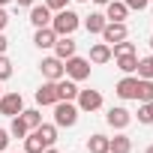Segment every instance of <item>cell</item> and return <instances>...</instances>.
Instances as JSON below:
<instances>
[{
	"instance_id": "7bdbcfd3",
	"label": "cell",
	"mask_w": 153,
	"mask_h": 153,
	"mask_svg": "<svg viewBox=\"0 0 153 153\" xmlns=\"http://www.w3.org/2000/svg\"><path fill=\"white\" fill-rule=\"evenodd\" d=\"M3 153H12V150H3Z\"/></svg>"
},
{
	"instance_id": "6da1fadb",
	"label": "cell",
	"mask_w": 153,
	"mask_h": 153,
	"mask_svg": "<svg viewBox=\"0 0 153 153\" xmlns=\"http://www.w3.org/2000/svg\"><path fill=\"white\" fill-rule=\"evenodd\" d=\"M78 24H81V15H75L69 6L60 9L57 15H51V30H54L57 36H72L75 30H78Z\"/></svg>"
},
{
	"instance_id": "5bb4252c",
	"label": "cell",
	"mask_w": 153,
	"mask_h": 153,
	"mask_svg": "<svg viewBox=\"0 0 153 153\" xmlns=\"http://www.w3.org/2000/svg\"><path fill=\"white\" fill-rule=\"evenodd\" d=\"M54 42H57V33L51 30V24L48 27H36V36H33L36 48H54Z\"/></svg>"
},
{
	"instance_id": "8fae6325",
	"label": "cell",
	"mask_w": 153,
	"mask_h": 153,
	"mask_svg": "<svg viewBox=\"0 0 153 153\" xmlns=\"http://www.w3.org/2000/svg\"><path fill=\"white\" fill-rule=\"evenodd\" d=\"M57 96L63 102H75V99H78V81H72V78L63 75V78L57 81Z\"/></svg>"
},
{
	"instance_id": "4316f807",
	"label": "cell",
	"mask_w": 153,
	"mask_h": 153,
	"mask_svg": "<svg viewBox=\"0 0 153 153\" xmlns=\"http://www.w3.org/2000/svg\"><path fill=\"white\" fill-rule=\"evenodd\" d=\"M120 54H135V42H126V39L114 42L111 45V57H120Z\"/></svg>"
},
{
	"instance_id": "277c9868",
	"label": "cell",
	"mask_w": 153,
	"mask_h": 153,
	"mask_svg": "<svg viewBox=\"0 0 153 153\" xmlns=\"http://www.w3.org/2000/svg\"><path fill=\"white\" fill-rule=\"evenodd\" d=\"M21 111H24V96H21L18 90L0 96V114H3V117H15V114H21Z\"/></svg>"
},
{
	"instance_id": "60d3db41",
	"label": "cell",
	"mask_w": 153,
	"mask_h": 153,
	"mask_svg": "<svg viewBox=\"0 0 153 153\" xmlns=\"http://www.w3.org/2000/svg\"><path fill=\"white\" fill-rule=\"evenodd\" d=\"M150 48H153V36H150Z\"/></svg>"
},
{
	"instance_id": "44dd1931",
	"label": "cell",
	"mask_w": 153,
	"mask_h": 153,
	"mask_svg": "<svg viewBox=\"0 0 153 153\" xmlns=\"http://www.w3.org/2000/svg\"><path fill=\"white\" fill-rule=\"evenodd\" d=\"M138 102H153V78H138Z\"/></svg>"
},
{
	"instance_id": "ffe728a7",
	"label": "cell",
	"mask_w": 153,
	"mask_h": 153,
	"mask_svg": "<svg viewBox=\"0 0 153 153\" xmlns=\"http://www.w3.org/2000/svg\"><path fill=\"white\" fill-rule=\"evenodd\" d=\"M87 150L90 153H108V135H102V132L90 135L87 138Z\"/></svg>"
},
{
	"instance_id": "e0dca14e",
	"label": "cell",
	"mask_w": 153,
	"mask_h": 153,
	"mask_svg": "<svg viewBox=\"0 0 153 153\" xmlns=\"http://www.w3.org/2000/svg\"><path fill=\"white\" fill-rule=\"evenodd\" d=\"M45 150H48V144L39 138L36 129H30V132L24 135V153H45Z\"/></svg>"
},
{
	"instance_id": "3957f363",
	"label": "cell",
	"mask_w": 153,
	"mask_h": 153,
	"mask_svg": "<svg viewBox=\"0 0 153 153\" xmlns=\"http://www.w3.org/2000/svg\"><path fill=\"white\" fill-rule=\"evenodd\" d=\"M54 108V126H75V123H78V105H75V102H54L51 105Z\"/></svg>"
},
{
	"instance_id": "f6af8a7d",
	"label": "cell",
	"mask_w": 153,
	"mask_h": 153,
	"mask_svg": "<svg viewBox=\"0 0 153 153\" xmlns=\"http://www.w3.org/2000/svg\"><path fill=\"white\" fill-rule=\"evenodd\" d=\"M150 60H153V57H150Z\"/></svg>"
},
{
	"instance_id": "f1b7e54d",
	"label": "cell",
	"mask_w": 153,
	"mask_h": 153,
	"mask_svg": "<svg viewBox=\"0 0 153 153\" xmlns=\"http://www.w3.org/2000/svg\"><path fill=\"white\" fill-rule=\"evenodd\" d=\"M6 78H12V60L6 54H0V81H6Z\"/></svg>"
},
{
	"instance_id": "7c38bea8",
	"label": "cell",
	"mask_w": 153,
	"mask_h": 153,
	"mask_svg": "<svg viewBox=\"0 0 153 153\" xmlns=\"http://www.w3.org/2000/svg\"><path fill=\"white\" fill-rule=\"evenodd\" d=\"M126 15H129V6L123 0H108L105 3V18L108 21H126Z\"/></svg>"
},
{
	"instance_id": "8d00e7d4",
	"label": "cell",
	"mask_w": 153,
	"mask_h": 153,
	"mask_svg": "<svg viewBox=\"0 0 153 153\" xmlns=\"http://www.w3.org/2000/svg\"><path fill=\"white\" fill-rule=\"evenodd\" d=\"M45 153H60V150H54V147H48V150H45Z\"/></svg>"
},
{
	"instance_id": "d6986e66",
	"label": "cell",
	"mask_w": 153,
	"mask_h": 153,
	"mask_svg": "<svg viewBox=\"0 0 153 153\" xmlns=\"http://www.w3.org/2000/svg\"><path fill=\"white\" fill-rule=\"evenodd\" d=\"M105 21H108V18H105L102 12H90V15L84 18V30H87V33H102Z\"/></svg>"
},
{
	"instance_id": "74e56055",
	"label": "cell",
	"mask_w": 153,
	"mask_h": 153,
	"mask_svg": "<svg viewBox=\"0 0 153 153\" xmlns=\"http://www.w3.org/2000/svg\"><path fill=\"white\" fill-rule=\"evenodd\" d=\"M6 3H12V0H0V6H6Z\"/></svg>"
},
{
	"instance_id": "f546056e",
	"label": "cell",
	"mask_w": 153,
	"mask_h": 153,
	"mask_svg": "<svg viewBox=\"0 0 153 153\" xmlns=\"http://www.w3.org/2000/svg\"><path fill=\"white\" fill-rule=\"evenodd\" d=\"M45 6H48L51 12H60V9H66V6H69V0H45Z\"/></svg>"
},
{
	"instance_id": "cb8c5ba5",
	"label": "cell",
	"mask_w": 153,
	"mask_h": 153,
	"mask_svg": "<svg viewBox=\"0 0 153 153\" xmlns=\"http://www.w3.org/2000/svg\"><path fill=\"white\" fill-rule=\"evenodd\" d=\"M27 132H30V129H27L24 117H21V114H15V117H12V123H9V135H12V138H24Z\"/></svg>"
},
{
	"instance_id": "83f0119b",
	"label": "cell",
	"mask_w": 153,
	"mask_h": 153,
	"mask_svg": "<svg viewBox=\"0 0 153 153\" xmlns=\"http://www.w3.org/2000/svg\"><path fill=\"white\" fill-rule=\"evenodd\" d=\"M138 123H144V126L153 123V102H141V108H138Z\"/></svg>"
},
{
	"instance_id": "ee69618b",
	"label": "cell",
	"mask_w": 153,
	"mask_h": 153,
	"mask_svg": "<svg viewBox=\"0 0 153 153\" xmlns=\"http://www.w3.org/2000/svg\"><path fill=\"white\" fill-rule=\"evenodd\" d=\"M150 3H153V0H150Z\"/></svg>"
},
{
	"instance_id": "836d02e7",
	"label": "cell",
	"mask_w": 153,
	"mask_h": 153,
	"mask_svg": "<svg viewBox=\"0 0 153 153\" xmlns=\"http://www.w3.org/2000/svg\"><path fill=\"white\" fill-rule=\"evenodd\" d=\"M6 48H9V42H6V36L0 33V54H6Z\"/></svg>"
},
{
	"instance_id": "f35d334b",
	"label": "cell",
	"mask_w": 153,
	"mask_h": 153,
	"mask_svg": "<svg viewBox=\"0 0 153 153\" xmlns=\"http://www.w3.org/2000/svg\"><path fill=\"white\" fill-rule=\"evenodd\" d=\"M144 153H153V144H150V147H147V150H144Z\"/></svg>"
},
{
	"instance_id": "30bf717a",
	"label": "cell",
	"mask_w": 153,
	"mask_h": 153,
	"mask_svg": "<svg viewBox=\"0 0 153 153\" xmlns=\"http://www.w3.org/2000/svg\"><path fill=\"white\" fill-rule=\"evenodd\" d=\"M36 102L45 108V105H54V102H60V96H57V81H45L39 90H36Z\"/></svg>"
},
{
	"instance_id": "d590c367",
	"label": "cell",
	"mask_w": 153,
	"mask_h": 153,
	"mask_svg": "<svg viewBox=\"0 0 153 153\" xmlns=\"http://www.w3.org/2000/svg\"><path fill=\"white\" fill-rule=\"evenodd\" d=\"M93 3H99V6H105V3H108V0H93Z\"/></svg>"
},
{
	"instance_id": "9a60e30c",
	"label": "cell",
	"mask_w": 153,
	"mask_h": 153,
	"mask_svg": "<svg viewBox=\"0 0 153 153\" xmlns=\"http://www.w3.org/2000/svg\"><path fill=\"white\" fill-rule=\"evenodd\" d=\"M72 54H75V39H72V36H57V42H54V57L69 60Z\"/></svg>"
},
{
	"instance_id": "4fadbf2b",
	"label": "cell",
	"mask_w": 153,
	"mask_h": 153,
	"mask_svg": "<svg viewBox=\"0 0 153 153\" xmlns=\"http://www.w3.org/2000/svg\"><path fill=\"white\" fill-rule=\"evenodd\" d=\"M30 24H33V27H48V24H51V9H48L45 3H42V6L33 3V6H30Z\"/></svg>"
},
{
	"instance_id": "603a6c76",
	"label": "cell",
	"mask_w": 153,
	"mask_h": 153,
	"mask_svg": "<svg viewBox=\"0 0 153 153\" xmlns=\"http://www.w3.org/2000/svg\"><path fill=\"white\" fill-rule=\"evenodd\" d=\"M114 60H117V69L126 72V75H132L135 66H138V57H135V54H120V57H114Z\"/></svg>"
},
{
	"instance_id": "ba28073f",
	"label": "cell",
	"mask_w": 153,
	"mask_h": 153,
	"mask_svg": "<svg viewBox=\"0 0 153 153\" xmlns=\"http://www.w3.org/2000/svg\"><path fill=\"white\" fill-rule=\"evenodd\" d=\"M102 108V93L99 90H78V111H96Z\"/></svg>"
},
{
	"instance_id": "7402d4cb",
	"label": "cell",
	"mask_w": 153,
	"mask_h": 153,
	"mask_svg": "<svg viewBox=\"0 0 153 153\" xmlns=\"http://www.w3.org/2000/svg\"><path fill=\"white\" fill-rule=\"evenodd\" d=\"M36 132H39V138H42L48 147H54V141H57V126H54V123H39Z\"/></svg>"
},
{
	"instance_id": "2e32d148",
	"label": "cell",
	"mask_w": 153,
	"mask_h": 153,
	"mask_svg": "<svg viewBox=\"0 0 153 153\" xmlns=\"http://www.w3.org/2000/svg\"><path fill=\"white\" fill-rule=\"evenodd\" d=\"M87 60L96 63V66L108 63V60H111V45H108V42H96V45H90V57H87Z\"/></svg>"
},
{
	"instance_id": "e575fe53",
	"label": "cell",
	"mask_w": 153,
	"mask_h": 153,
	"mask_svg": "<svg viewBox=\"0 0 153 153\" xmlns=\"http://www.w3.org/2000/svg\"><path fill=\"white\" fill-rule=\"evenodd\" d=\"M18 6H33V0H15Z\"/></svg>"
},
{
	"instance_id": "5b68a950",
	"label": "cell",
	"mask_w": 153,
	"mask_h": 153,
	"mask_svg": "<svg viewBox=\"0 0 153 153\" xmlns=\"http://www.w3.org/2000/svg\"><path fill=\"white\" fill-rule=\"evenodd\" d=\"M99 36H102L108 45H114V42H120V39L129 36V27H126V21H105V27H102Z\"/></svg>"
},
{
	"instance_id": "7a4b0ae2",
	"label": "cell",
	"mask_w": 153,
	"mask_h": 153,
	"mask_svg": "<svg viewBox=\"0 0 153 153\" xmlns=\"http://www.w3.org/2000/svg\"><path fill=\"white\" fill-rule=\"evenodd\" d=\"M63 72H66V78H72V81H87L90 78V60L72 54L69 60H63Z\"/></svg>"
},
{
	"instance_id": "ac0fdd59",
	"label": "cell",
	"mask_w": 153,
	"mask_h": 153,
	"mask_svg": "<svg viewBox=\"0 0 153 153\" xmlns=\"http://www.w3.org/2000/svg\"><path fill=\"white\" fill-rule=\"evenodd\" d=\"M129 150H132V141H129V135L117 132L114 138H108V153H129Z\"/></svg>"
},
{
	"instance_id": "1f68e13d",
	"label": "cell",
	"mask_w": 153,
	"mask_h": 153,
	"mask_svg": "<svg viewBox=\"0 0 153 153\" xmlns=\"http://www.w3.org/2000/svg\"><path fill=\"white\" fill-rule=\"evenodd\" d=\"M9 141H12V135H9V129H0V153H3V150L9 147Z\"/></svg>"
},
{
	"instance_id": "4dcf8cb0",
	"label": "cell",
	"mask_w": 153,
	"mask_h": 153,
	"mask_svg": "<svg viewBox=\"0 0 153 153\" xmlns=\"http://www.w3.org/2000/svg\"><path fill=\"white\" fill-rule=\"evenodd\" d=\"M123 3H126L129 9H138V12H141V9H147V3H150V0H123Z\"/></svg>"
},
{
	"instance_id": "d6a6232c",
	"label": "cell",
	"mask_w": 153,
	"mask_h": 153,
	"mask_svg": "<svg viewBox=\"0 0 153 153\" xmlns=\"http://www.w3.org/2000/svg\"><path fill=\"white\" fill-rule=\"evenodd\" d=\"M9 24V15H6V9L3 6H0V33H3V27Z\"/></svg>"
},
{
	"instance_id": "b9f144b4",
	"label": "cell",
	"mask_w": 153,
	"mask_h": 153,
	"mask_svg": "<svg viewBox=\"0 0 153 153\" xmlns=\"http://www.w3.org/2000/svg\"><path fill=\"white\" fill-rule=\"evenodd\" d=\"M78 3H87V0H78Z\"/></svg>"
},
{
	"instance_id": "52a82bcc",
	"label": "cell",
	"mask_w": 153,
	"mask_h": 153,
	"mask_svg": "<svg viewBox=\"0 0 153 153\" xmlns=\"http://www.w3.org/2000/svg\"><path fill=\"white\" fill-rule=\"evenodd\" d=\"M39 69H42V78H45V81H60L63 75H66L60 57H45V60L39 63Z\"/></svg>"
},
{
	"instance_id": "d4e9b609",
	"label": "cell",
	"mask_w": 153,
	"mask_h": 153,
	"mask_svg": "<svg viewBox=\"0 0 153 153\" xmlns=\"http://www.w3.org/2000/svg\"><path fill=\"white\" fill-rule=\"evenodd\" d=\"M21 117H24L27 129H36V126L42 123V111H39V108H24V111H21Z\"/></svg>"
},
{
	"instance_id": "484cf974",
	"label": "cell",
	"mask_w": 153,
	"mask_h": 153,
	"mask_svg": "<svg viewBox=\"0 0 153 153\" xmlns=\"http://www.w3.org/2000/svg\"><path fill=\"white\" fill-rule=\"evenodd\" d=\"M135 75H138V78H153V60L150 57H141L138 66H135Z\"/></svg>"
},
{
	"instance_id": "8992f818",
	"label": "cell",
	"mask_w": 153,
	"mask_h": 153,
	"mask_svg": "<svg viewBox=\"0 0 153 153\" xmlns=\"http://www.w3.org/2000/svg\"><path fill=\"white\" fill-rule=\"evenodd\" d=\"M105 120H108V126L111 129H117V132H123L129 123H132V114L123 108V105H114V108H108V114H105Z\"/></svg>"
},
{
	"instance_id": "9c48e42d",
	"label": "cell",
	"mask_w": 153,
	"mask_h": 153,
	"mask_svg": "<svg viewBox=\"0 0 153 153\" xmlns=\"http://www.w3.org/2000/svg\"><path fill=\"white\" fill-rule=\"evenodd\" d=\"M114 93L120 99H135V93H138V75H126V78H120L117 87H114Z\"/></svg>"
},
{
	"instance_id": "ab89813d",
	"label": "cell",
	"mask_w": 153,
	"mask_h": 153,
	"mask_svg": "<svg viewBox=\"0 0 153 153\" xmlns=\"http://www.w3.org/2000/svg\"><path fill=\"white\" fill-rule=\"evenodd\" d=\"M0 84H3V81H0ZM0 96H3V87H0Z\"/></svg>"
}]
</instances>
